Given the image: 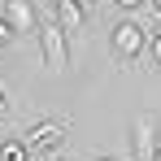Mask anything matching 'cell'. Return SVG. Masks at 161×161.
<instances>
[{
    "instance_id": "2",
    "label": "cell",
    "mask_w": 161,
    "mask_h": 161,
    "mask_svg": "<svg viewBox=\"0 0 161 161\" xmlns=\"http://www.w3.org/2000/svg\"><path fill=\"white\" fill-rule=\"evenodd\" d=\"M65 135H70V118L65 113H48V118H39L35 126L22 131V144H26L31 153H57Z\"/></svg>"
},
{
    "instance_id": "9",
    "label": "cell",
    "mask_w": 161,
    "mask_h": 161,
    "mask_svg": "<svg viewBox=\"0 0 161 161\" xmlns=\"http://www.w3.org/2000/svg\"><path fill=\"white\" fill-rule=\"evenodd\" d=\"M13 39H18V35H13V26H9V22H4V13H0V48H4V44H13Z\"/></svg>"
},
{
    "instance_id": "4",
    "label": "cell",
    "mask_w": 161,
    "mask_h": 161,
    "mask_svg": "<svg viewBox=\"0 0 161 161\" xmlns=\"http://www.w3.org/2000/svg\"><path fill=\"white\" fill-rule=\"evenodd\" d=\"M4 22L13 26V35H35L39 26V9H35V0H4Z\"/></svg>"
},
{
    "instance_id": "6",
    "label": "cell",
    "mask_w": 161,
    "mask_h": 161,
    "mask_svg": "<svg viewBox=\"0 0 161 161\" xmlns=\"http://www.w3.org/2000/svg\"><path fill=\"white\" fill-rule=\"evenodd\" d=\"M157 122L153 118H139L131 126V161H148V153H153V144H157Z\"/></svg>"
},
{
    "instance_id": "10",
    "label": "cell",
    "mask_w": 161,
    "mask_h": 161,
    "mask_svg": "<svg viewBox=\"0 0 161 161\" xmlns=\"http://www.w3.org/2000/svg\"><path fill=\"white\" fill-rule=\"evenodd\" d=\"M109 4H118V9H122V13H135V9H144V4H148V0H109Z\"/></svg>"
},
{
    "instance_id": "5",
    "label": "cell",
    "mask_w": 161,
    "mask_h": 161,
    "mask_svg": "<svg viewBox=\"0 0 161 161\" xmlns=\"http://www.w3.org/2000/svg\"><path fill=\"white\" fill-rule=\"evenodd\" d=\"M53 13L57 22H61V31L70 35V44H74V35L83 31V22H87V9H83V0H53Z\"/></svg>"
},
{
    "instance_id": "1",
    "label": "cell",
    "mask_w": 161,
    "mask_h": 161,
    "mask_svg": "<svg viewBox=\"0 0 161 161\" xmlns=\"http://www.w3.org/2000/svg\"><path fill=\"white\" fill-rule=\"evenodd\" d=\"M39 48H44V65L48 70H65L70 61H74V44H70V35L61 31V22H57L53 4H44L39 9Z\"/></svg>"
},
{
    "instance_id": "12",
    "label": "cell",
    "mask_w": 161,
    "mask_h": 161,
    "mask_svg": "<svg viewBox=\"0 0 161 161\" xmlns=\"http://www.w3.org/2000/svg\"><path fill=\"white\" fill-rule=\"evenodd\" d=\"M0 118H9V96L0 92Z\"/></svg>"
},
{
    "instance_id": "3",
    "label": "cell",
    "mask_w": 161,
    "mask_h": 161,
    "mask_svg": "<svg viewBox=\"0 0 161 161\" xmlns=\"http://www.w3.org/2000/svg\"><path fill=\"white\" fill-rule=\"evenodd\" d=\"M144 44H148L144 22L126 18V22H118V26H113V53L122 57L126 65H139V61H144Z\"/></svg>"
},
{
    "instance_id": "14",
    "label": "cell",
    "mask_w": 161,
    "mask_h": 161,
    "mask_svg": "<svg viewBox=\"0 0 161 161\" xmlns=\"http://www.w3.org/2000/svg\"><path fill=\"white\" fill-rule=\"evenodd\" d=\"M148 4H153V9H161V0H148Z\"/></svg>"
},
{
    "instance_id": "7",
    "label": "cell",
    "mask_w": 161,
    "mask_h": 161,
    "mask_svg": "<svg viewBox=\"0 0 161 161\" xmlns=\"http://www.w3.org/2000/svg\"><path fill=\"white\" fill-rule=\"evenodd\" d=\"M0 161H31V148L22 139H4L0 144Z\"/></svg>"
},
{
    "instance_id": "8",
    "label": "cell",
    "mask_w": 161,
    "mask_h": 161,
    "mask_svg": "<svg viewBox=\"0 0 161 161\" xmlns=\"http://www.w3.org/2000/svg\"><path fill=\"white\" fill-rule=\"evenodd\" d=\"M148 53H153V61L161 65V31H148V44H144Z\"/></svg>"
},
{
    "instance_id": "15",
    "label": "cell",
    "mask_w": 161,
    "mask_h": 161,
    "mask_svg": "<svg viewBox=\"0 0 161 161\" xmlns=\"http://www.w3.org/2000/svg\"><path fill=\"white\" fill-rule=\"evenodd\" d=\"M48 161H61V157H48Z\"/></svg>"
},
{
    "instance_id": "13",
    "label": "cell",
    "mask_w": 161,
    "mask_h": 161,
    "mask_svg": "<svg viewBox=\"0 0 161 161\" xmlns=\"http://www.w3.org/2000/svg\"><path fill=\"white\" fill-rule=\"evenodd\" d=\"M92 161H131V157H100V153H96Z\"/></svg>"
},
{
    "instance_id": "11",
    "label": "cell",
    "mask_w": 161,
    "mask_h": 161,
    "mask_svg": "<svg viewBox=\"0 0 161 161\" xmlns=\"http://www.w3.org/2000/svg\"><path fill=\"white\" fill-rule=\"evenodd\" d=\"M148 161H161V135H157V144H153V153H148Z\"/></svg>"
}]
</instances>
